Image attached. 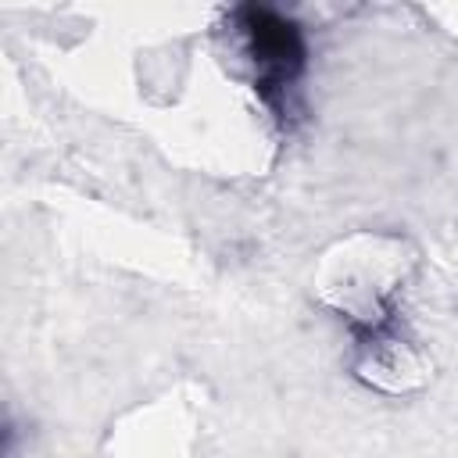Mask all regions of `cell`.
<instances>
[{
  "instance_id": "cell-1",
  "label": "cell",
  "mask_w": 458,
  "mask_h": 458,
  "mask_svg": "<svg viewBox=\"0 0 458 458\" xmlns=\"http://www.w3.org/2000/svg\"><path fill=\"white\" fill-rule=\"evenodd\" d=\"M250 89L279 132H293L304 118V82L311 72L308 29L268 4H240L229 11Z\"/></svg>"
}]
</instances>
